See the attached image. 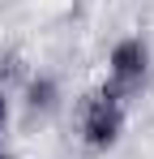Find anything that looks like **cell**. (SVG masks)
Returning a JSON list of instances; mask_svg holds the SVG:
<instances>
[{
	"label": "cell",
	"instance_id": "6da1fadb",
	"mask_svg": "<svg viewBox=\"0 0 154 159\" xmlns=\"http://www.w3.org/2000/svg\"><path fill=\"white\" fill-rule=\"evenodd\" d=\"M120 133V103L111 95H99L86 107V142L90 146H111Z\"/></svg>",
	"mask_w": 154,
	"mask_h": 159
},
{
	"label": "cell",
	"instance_id": "7a4b0ae2",
	"mask_svg": "<svg viewBox=\"0 0 154 159\" xmlns=\"http://www.w3.org/2000/svg\"><path fill=\"white\" fill-rule=\"evenodd\" d=\"M141 73H146V48L137 43V39H124L116 52H111V78H116V86H137L141 82Z\"/></svg>",
	"mask_w": 154,
	"mask_h": 159
},
{
	"label": "cell",
	"instance_id": "3957f363",
	"mask_svg": "<svg viewBox=\"0 0 154 159\" xmlns=\"http://www.w3.org/2000/svg\"><path fill=\"white\" fill-rule=\"evenodd\" d=\"M0 125H4V99H0Z\"/></svg>",
	"mask_w": 154,
	"mask_h": 159
},
{
	"label": "cell",
	"instance_id": "277c9868",
	"mask_svg": "<svg viewBox=\"0 0 154 159\" xmlns=\"http://www.w3.org/2000/svg\"><path fill=\"white\" fill-rule=\"evenodd\" d=\"M0 159H9V155H0Z\"/></svg>",
	"mask_w": 154,
	"mask_h": 159
}]
</instances>
